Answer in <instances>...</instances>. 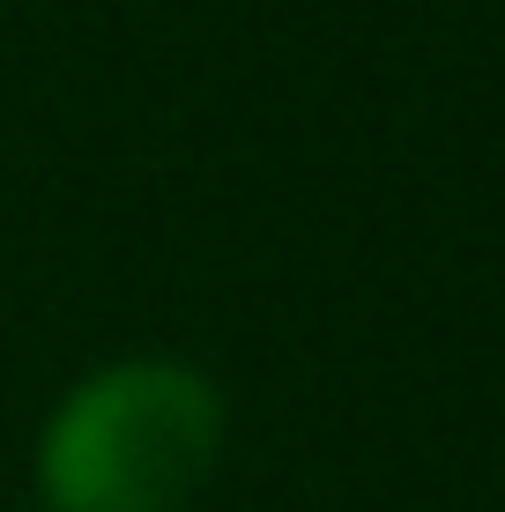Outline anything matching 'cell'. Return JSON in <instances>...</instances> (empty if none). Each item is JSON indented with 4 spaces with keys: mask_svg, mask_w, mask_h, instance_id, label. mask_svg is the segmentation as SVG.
<instances>
[{
    "mask_svg": "<svg viewBox=\"0 0 505 512\" xmlns=\"http://www.w3.org/2000/svg\"><path fill=\"white\" fill-rule=\"evenodd\" d=\"M223 453V394L194 364H104L52 409L38 498L52 512H186Z\"/></svg>",
    "mask_w": 505,
    "mask_h": 512,
    "instance_id": "cell-1",
    "label": "cell"
}]
</instances>
